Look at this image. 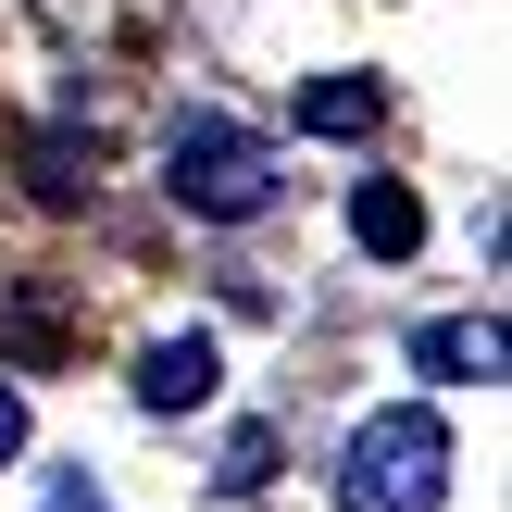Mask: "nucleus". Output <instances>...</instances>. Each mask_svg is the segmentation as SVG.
Here are the masks:
<instances>
[{
	"mask_svg": "<svg viewBox=\"0 0 512 512\" xmlns=\"http://www.w3.org/2000/svg\"><path fill=\"white\" fill-rule=\"evenodd\" d=\"M375 113H388L375 75H313L300 88V138H375Z\"/></svg>",
	"mask_w": 512,
	"mask_h": 512,
	"instance_id": "nucleus-6",
	"label": "nucleus"
},
{
	"mask_svg": "<svg viewBox=\"0 0 512 512\" xmlns=\"http://www.w3.org/2000/svg\"><path fill=\"white\" fill-rule=\"evenodd\" d=\"M213 338H150L138 350V400H150V413H200V400H213Z\"/></svg>",
	"mask_w": 512,
	"mask_h": 512,
	"instance_id": "nucleus-3",
	"label": "nucleus"
},
{
	"mask_svg": "<svg viewBox=\"0 0 512 512\" xmlns=\"http://www.w3.org/2000/svg\"><path fill=\"white\" fill-rule=\"evenodd\" d=\"M350 238H363L375 263H400V250L425 238V200L400 188V175H363V188H350Z\"/></svg>",
	"mask_w": 512,
	"mask_h": 512,
	"instance_id": "nucleus-5",
	"label": "nucleus"
},
{
	"mask_svg": "<svg viewBox=\"0 0 512 512\" xmlns=\"http://www.w3.org/2000/svg\"><path fill=\"white\" fill-rule=\"evenodd\" d=\"M38 512H113V500H100V488H88V475H63V488H50Z\"/></svg>",
	"mask_w": 512,
	"mask_h": 512,
	"instance_id": "nucleus-7",
	"label": "nucleus"
},
{
	"mask_svg": "<svg viewBox=\"0 0 512 512\" xmlns=\"http://www.w3.org/2000/svg\"><path fill=\"white\" fill-rule=\"evenodd\" d=\"M163 188H175V213H200V225H250L288 175H275V150L250 138V125H225V113H175V138H163Z\"/></svg>",
	"mask_w": 512,
	"mask_h": 512,
	"instance_id": "nucleus-2",
	"label": "nucleus"
},
{
	"mask_svg": "<svg viewBox=\"0 0 512 512\" xmlns=\"http://www.w3.org/2000/svg\"><path fill=\"white\" fill-rule=\"evenodd\" d=\"M438 500H450V425L425 413V400L350 425V450H338V512H438Z\"/></svg>",
	"mask_w": 512,
	"mask_h": 512,
	"instance_id": "nucleus-1",
	"label": "nucleus"
},
{
	"mask_svg": "<svg viewBox=\"0 0 512 512\" xmlns=\"http://www.w3.org/2000/svg\"><path fill=\"white\" fill-rule=\"evenodd\" d=\"M500 313H463V325H413V363L425 375H450V388H488V375H500Z\"/></svg>",
	"mask_w": 512,
	"mask_h": 512,
	"instance_id": "nucleus-4",
	"label": "nucleus"
},
{
	"mask_svg": "<svg viewBox=\"0 0 512 512\" xmlns=\"http://www.w3.org/2000/svg\"><path fill=\"white\" fill-rule=\"evenodd\" d=\"M13 450H25V400L0 388V463H13Z\"/></svg>",
	"mask_w": 512,
	"mask_h": 512,
	"instance_id": "nucleus-8",
	"label": "nucleus"
}]
</instances>
